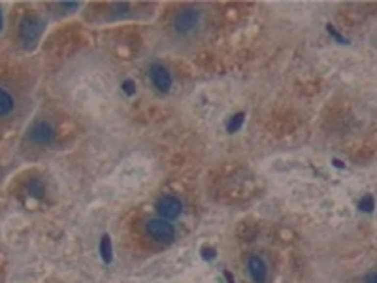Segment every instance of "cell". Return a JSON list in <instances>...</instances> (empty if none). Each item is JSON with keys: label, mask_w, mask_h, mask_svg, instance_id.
<instances>
[{"label": "cell", "mask_w": 377, "mask_h": 283, "mask_svg": "<svg viewBox=\"0 0 377 283\" xmlns=\"http://www.w3.org/2000/svg\"><path fill=\"white\" fill-rule=\"evenodd\" d=\"M144 229H146V234L151 238V240H155L158 244H168L172 242L174 238H176V227H174V223L172 221H166V219H147L146 225H144Z\"/></svg>", "instance_id": "1"}, {"label": "cell", "mask_w": 377, "mask_h": 283, "mask_svg": "<svg viewBox=\"0 0 377 283\" xmlns=\"http://www.w3.org/2000/svg\"><path fill=\"white\" fill-rule=\"evenodd\" d=\"M44 32V21L38 15H25L19 23V38L26 48H32Z\"/></svg>", "instance_id": "2"}, {"label": "cell", "mask_w": 377, "mask_h": 283, "mask_svg": "<svg viewBox=\"0 0 377 283\" xmlns=\"http://www.w3.org/2000/svg\"><path fill=\"white\" fill-rule=\"evenodd\" d=\"M28 140L40 148H46L49 144H53V140H55V127L49 121L40 119L36 123H32V127L28 129Z\"/></svg>", "instance_id": "3"}, {"label": "cell", "mask_w": 377, "mask_h": 283, "mask_svg": "<svg viewBox=\"0 0 377 283\" xmlns=\"http://www.w3.org/2000/svg\"><path fill=\"white\" fill-rule=\"evenodd\" d=\"M155 209H157V213L160 215V219L174 221V219H177V217L183 213V204L177 197H174V195H164V197H160L157 200Z\"/></svg>", "instance_id": "4"}, {"label": "cell", "mask_w": 377, "mask_h": 283, "mask_svg": "<svg viewBox=\"0 0 377 283\" xmlns=\"http://www.w3.org/2000/svg\"><path fill=\"white\" fill-rule=\"evenodd\" d=\"M200 23V12L196 8H185L174 17V26L179 34H189Z\"/></svg>", "instance_id": "5"}, {"label": "cell", "mask_w": 377, "mask_h": 283, "mask_svg": "<svg viewBox=\"0 0 377 283\" xmlns=\"http://www.w3.org/2000/svg\"><path fill=\"white\" fill-rule=\"evenodd\" d=\"M149 77L153 81V85L157 87L160 93H168L172 89V83H174V77H172L170 70L160 64V62H153L149 66Z\"/></svg>", "instance_id": "6"}, {"label": "cell", "mask_w": 377, "mask_h": 283, "mask_svg": "<svg viewBox=\"0 0 377 283\" xmlns=\"http://www.w3.org/2000/svg\"><path fill=\"white\" fill-rule=\"evenodd\" d=\"M247 270L249 276L255 283H266L268 282V264L264 262V258L253 255L247 260Z\"/></svg>", "instance_id": "7"}, {"label": "cell", "mask_w": 377, "mask_h": 283, "mask_svg": "<svg viewBox=\"0 0 377 283\" xmlns=\"http://www.w3.org/2000/svg\"><path fill=\"white\" fill-rule=\"evenodd\" d=\"M13 110H15V99H13V95L8 89L0 87V119L10 117L13 113Z\"/></svg>", "instance_id": "8"}, {"label": "cell", "mask_w": 377, "mask_h": 283, "mask_svg": "<svg viewBox=\"0 0 377 283\" xmlns=\"http://www.w3.org/2000/svg\"><path fill=\"white\" fill-rule=\"evenodd\" d=\"M100 257L104 262H111V258H113L110 234H102V238H100Z\"/></svg>", "instance_id": "9"}, {"label": "cell", "mask_w": 377, "mask_h": 283, "mask_svg": "<svg viewBox=\"0 0 377 283\" xmlns=\"http://www.w3.org/2000/svg\"><path fill=\"white\" fill-rule=\"evenodd\" d=\"M244 121H245V113H244V111H238L236 115H232V119L228 121V125H226V130H228L230 134L238 132V130L242 129Z\"/></svg>", "instance_id": "10"}, {"label": "cell", "mask_w": 377, "mask_h": 283, "mask_svg": "<svg viewBox=\"0 0 377 283\" xmlns=\"http://www.w3.org/2000/svg\"><path fill=\"white\" fill-rule=\"evenodd\" d=\"M26 193H28L30 197L42 198L44 197V193H46V189H44V185H42L40 180H30V181L26 183Z\"/></svg>", "instance_id": "11"}, {"label": "cell", "mask_w": 377, "mask_h": 283, "mask_svg": "<svg viewBox=\"0 0 377 283\" xmlns=\"http://www.w3.org/2000/svg\"><path fill=\"white\" fill-rule=\"evenodd\" d=\"M374 197L372 195H366V197H362V200L358 202V208H360V211H366V213H372L374 211Z\"/></svg>", "instance_id": "12"}, {"label": "cell", "mask_w": 377, "mask_h": 283, "mask_svg": "<svg viewBox=\"0 0 377 283\" xmlns=\"http://www.w3.org/2000/svg\"><path fill=\"white\" fill-rule=\"evenodd\" d=\"M121 89L126 97H134L136 95V83H134L132 79H125L121 83Z\"/></svg>", "instance_id": "13"}, {"label": "cell", "mask_w": 377, "mask_h": 283, "mask_svg": "<svg viewBox=\"0 0 377 283\" xmlns=\"http://www.w3.org/2000/svg\"><path fill=\"white\" fill-rule=\"evenodd\" d=\"M327 30H328V34H330V36H332V38H334L336 42H340V44H349V40H347V38H343V36H341L340 32L336 30V26L332 25V23H328V25H327Z\"/></svg>", "instance_id": "14"}, {"label": "cell", "mask_w": 377, "mask_h": 283, "mask_svg": "<svg viewBox=\"0 0 377 283\" xmlns=\"http://www.w3.org/2000/svg\"><path fill=\"white\" fill-rule=\"evenodd\" d=\"M364 283H377V274L376 272H370L364 278Z\"/></svg>", "instance_id": "15"}, {"label": "cell", "mask_w": 377, "mask_h": 283, "mask_svg": "<svg viewBox=\"0 0 377 283\" xmlns=\"http://www.w3.org/2000/svg\"><path fill=\"white\" fill-rule=\"evenodd\" d=\"M204 258H213L215 257V249H209V247H204Z\"/></svg>", "instance_id": "16"}, {"label": "cell", "mask_w": 377, "mask_h": 283, "mask_svg": "<svg viewBox=\"0 0 377 283\" xmlns=\"http://www.w3.org/2000/svg\"><path fill=\"white\" fill-rule=\"evenodd\" d=\"M225 278L228 280V283H234V276H232V274H230V272H228V270L225 272Z\"/></svg>", "instance_id": "17"}, {"label": "cell", "mask_w": 377, "mask_h": 283, "mask_svg": "<svg viewBox=\"0 0 377 283\" xmlns=\"http://www.w3.org/2000/svg\"><path fill=\"white\" fill-rule=\"evenodd\" d=\"M0 30H2V12H0Z\"/></svg>", "instance_id": "18"}]
</instances>
